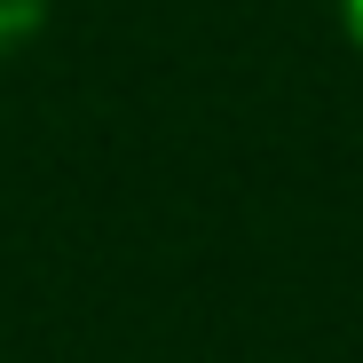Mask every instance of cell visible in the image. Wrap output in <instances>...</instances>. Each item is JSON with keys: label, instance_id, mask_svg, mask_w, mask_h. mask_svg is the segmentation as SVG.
<instances>
[{"label": "cell", "instance_id": "1", "mask_svg": "<svg viewBox=\"0 0 363 363\" xmlns=\"http://www.w3.org/2000/svg\"><path fill=\"white\" fill-rule=\"evenodd\" d=\"M48 9H55V0H0V64L24 55V48L48 32Z\"/></svg>", "mask_w": 363, "mask_h": 363}, {"label": "cell", "instance_id": "2", "mask_svg": "<svg viewBox=\"0 0 363 363\" xmlns=\"http://www.w3.org/2000/svg\"><path fill=\"white\" fill-rule=\"evenodd\" d=\"M332 9H340V32L363 48V0H332Z\"/></svg>", "mask_w": 363, "mask_h": 363}]
</instances>
